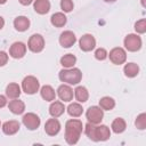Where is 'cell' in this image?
Wrapping results in <instances>:
<instances>
[{
    "mask_svg": "<svg viewBox=\"0 0 146 146\" xmlns=\"http://www.w3.org/2000/svg\"><path fill=\"white\" fill-rule=\"evenodd\" d=\"M3 25H5V19H3V18L0 16V30L3 27Z\"/></svg>",
    "mask_w": 146,
    "mask_h": 146,
    "instance_id": "36",
    "label": "cell"
},
{
    "mask_svg": "<svg viewBox=\"0 0 146 146\" xmlns=\"http://www.w3.org/2000/svg\"><path fill=\"white\" fill-rule=\"evenodd\" d=\"M115 106V100L111 97H103L100 100H99V107L102 110H105V111H111L113 110Z\"/></svg>",
    "mask_w": 146,
    "mask_h": 146,
    "instance_id": "28",
    "label": "cell"
},
{
    "mask_svg": "<svg viewBox=\"0 0 146 146\" xmlns=\"http://www.w3.org/2000/svg\"><path fill=\"white\" fill-rule=\"evenodd\" d=\"M82 132V122L76 119L68 120L65 124V140L70 145H74L79 141Z\"/></svg>",
    "mask_w": 146,
    "mask_h": 146,
    "instance_id": "1",
    "label": "cell"
},
{
    "mask_svg": "<svg viewBox=\"0 0 146 146\" xmlns=\"http://www.w3.org/2000/svg\"><path fill=\"white\" fill-rule=\"evenodd\" d=\"M50 21H51V24H52L54 26H56V27H62V26H64V25L66 24L67 18H66V16H65L63 13H55V14L51 16Z\"/></svg>",
    "mask_w": 146,
    "mask_h": 146,
    "instance_id": "23",
    "label": "cell"
},
{
    "mask_svg": "<svg viewBox=\"0 0 146 146\" xmlns=\"http://www.w3.org/2000/svg\"><path fill=\"white\" fill-rule=\"evenodd\" d=\"M6 104H7V99H6V97L2 96V95H0V108H2L3 106H6Z\"/></svg>",
    "mask_w": 146,
    "mask_h": 146,
    "instance_id": "34",
    "label": "cell"
},
{
    "mask_svg": "<svg viewBox=\"0 0 146 146\" xmlns=\"http://www.w3.org/2000/svg\"><path fill=\"white\" fill-rule=\"evenodd\" d=\"M135 30H136L138 33H145V32H146V19L143 18V19L138 21V22L135 24Z\"/></svg>",
    "mask_w": 146,
    "mask_h": 146,
    "instance_id": "31",
    "label": "cell"
},
{
    "mask_svg": "<svg viewBox=\"0 0 146 146\" xmlns=\"http://www.w3.org/2000/svg\"><path fill=\"white\" fill-rule=\"evenodd\" d=\"M124 47L129 51H137L141 48V38L137 34H128L124 38Z\"/></svg>",
    "mask_w": 146,
    "mask_h": 146,
    "instance_id": "6",
    "label": "cell"
},
{
    "mask_svg": "<svg viewBox=\"0 0 146 146\" xmlns=\"http://www.w3.org/2000/svg\"><path fill=\"white\" fill-rule=\"evenodd\" d=\"M110 59L113 64L115 65H120V64H123L127 59V54H125V50L123 48H120V47H116V48H113L111 51H110Z\"/></svg>",
    "mask_w": 146,
    "mask_h": 146,
    "instance_id": "7",
    "label": "cell"
},
{
    "mask_svg": "<svg viewBox=\"0 0 146 146\" xmlns=\"http://www.w3.org/2000/svg\"><path fill=\"white\" fill-rule=\"evenodd\" d=\"M8 62V55L7 52L0 50V66H5Z\"/></svg>",
    "mask_w": 146,
    "mask_h": 146,
    "instance_id": "33",
    "label": "cell"
},
{
    "mask_svg": "<svg viewBox=\"0 0 146 146\" xmlns=\"http://www.w3.org/2000/svg\"><path fill=\"white\" fill-rule=\"evenodd\" d=\"M125 121L122 119V117H116L113 122H112V125H111V128H112V130L115 132V133H121V132H123L124 130H125Z\"/></svg>",
    "mask_w": 146,
    "mask_h": 146,
    "instance_id": "25",
    "label": "cell"
},
{
    "mask_svg": "<svg viewBox=\"0 0 146 146\" xmlns=\"http://www.w3.org/2000/svg\"><path fill=\"white\" fill-rule=\"evenodd\" d=\"M73 7H74V5H73L72 0H62L60 1V8L65 13H70L73 9Z\"/></svg>",
    "mask_w": 146,
    "mask_h": 146,
    "instance_id": "30",
    "label": "cell"
},
{
    "mask_svg": "<svg viewBox=\"0 0 146 146\" xmlns=\"http://www.w3.org/2000/svg\"><path fill=\"white\" fill-rule=\"evenodd\" d=\"M26 52V46L23 43V42H14L11 46H10V49H9V55L13 57V58H22Z\"/></svg>",
    "mask_w": 146,
    "mask_h": 146,
    "instance_id": "12",
    "label": "cell"
},
{
    "mask_svg": "<svg viewBox=\"0 0 146 146\" xmlns=\"http://www.w3.org/2000/svg\"><path fill=\"white\" fill-rule=\"evenodd\" d=\"M135 124H136V127H137L138 129L144 130V129L146 128V114H145V113L139 114V115L137 116V119H136Z\"/></svg>",
    "mask_w": 146,
    "mask_h": 146,
    "instance_id": "29",
    "label": "cell"
},
{
    "mask_svg": "<svg viewBox=\"0 0 146 146\" xmlns=\"http://www.w3.org/2000/svg\"><path fill=\"white\" fill-rule=\"evenodd\" d=\"M6 1H7V0H0V5H3V3H6Z\"/></svg>",
    "mask_w": 146,
    "mask_h": 146,
    "instance_id": "37",
    "label": "cell"
},
{
    "mask_svg": "<svg viewBox=\"0 0 146 146\" xmlns=\"http://www.w3.org/2000/svg\"><path fill=\"white\" fill-rule=\"evenodd\" d=\"M34 10L40 15L47 14L50 10L49 0H35L34 1Z\"/></svg>",
    "mask_w": 146,
    "mask_h": 146,
    "instance_id": "17",
    "label": "cell"
},
{
    "mask_svg": "<svg viewBox=\"0 0 146 146\" xmlns=\"http://www.w3.org/2000/svg\"><path fill=\"white\" fill-rule=\"evenodd\" d=\"M40 117L34 113H27L23 116V123L29 130H35L40 125Z\"/></svg>",
    "mask_w": 146,
    "mask_h": 146,
    "instance_id": "9",
    "label": "cell"
},
{
    "mask_svg": "<svg viewBox=\"0 0 146 146\" xmlns=\"http://www.w3.org/2000/svg\"><path fill=\"white\" fill-rule=\"evenodd\" d=\"M75 62H76V58H75V56L72 55V54H66V55H64V56L60 58V64H62L63 67H65V68H71V67H73L74 64H75Z\"/></svg>",
    "mask_w": 146,
    "mask_h": 146,
    "instance_id": "27",
    "label": "cell"
},
{
    "mask_svg": "<svg viewBox=\"0 0 146 146\" xmlns=\"http://www.w3.org/2000/svg\"><path fill=\"white\" fill-rule=\"evenodd\" d=\"M74 96H75V99L79 102V103H84L88 100V97H89V94H88V90L86 87H82V86H79L75 88L74 90Z\"/></svg>",
    "mask_w": 146,
    "mask_h": 146,
    "instance_id": "22",
    "label": "cell"
},
{
    "mask_svg": "<svg viewBox=\"0 0 146 146\" xmlns=\"http://www.w3.org/2000/svg\"><path fill=\"white\" fill-rule=\"evenodd\" d=\"M64 111H65L64 104H63L62 102H58V100L51 103V105H50V107H49V113H50V115H51L52 117H58V116H60V115L64 113Z\"/></svg>",
    "mask_w": 146,
    "mask_h": 146,
    "instance_id": "18",
    "label": "cell"
},
{
    "mask_svg": "<svg viewBox=\"0 0 146 146\" xmlns=\"http://www.w3.org/2000/svg\"><path fill=\"white\" fill-rule=\"evenodd\" d=\"M75 41H76V38L72 31H64L59 36V43L64 48L72 47L75 43Z\"/></svg>",
    "mask_w": 146,
    "mask_h": 146,
    "instance_id": "11",
    "label": "cell"
},
{
    "mask_svg": "<svg viewBox=\"0 0 146 146\" xmlns=\"http://www.w3.org/2000/svg\"><path fill=\"white\" fill-rule=\"evenodd\" d=\"M107 51L104 49V48H98L96 51H95V57L98 59V60H104L107 58Z\"/></svg>",
    "mask_w": 146,
    "mask_h": 146,
    "instance_id": "32",
    "label": "cell"
},
{
    "mask_svg": "<svg viewBox=\"0 0 146 146\" xmlns=\"http://www.w3.org/2000/svg\"><path fill=\"white\" fill-rule=\"evenodd\" d=\"M40 92H41V97L47 102H52L56 98V92H55V90L52 89L51 86H48V84L43 86L41 88Z\"/></svg>",
    "mask_w": 146,
    "mask_h": 146,
    "instance_id": "19",
    "label": "cell"
},
{
    "mask_svg": "<svg viewBox=\"0 0 146 146\" xmlns=\"http://www.w3.org/2000/svg\"><path fill=\"white\" fill-rule=\"evenodd\" d=\"M27 47L33 52L42 51L43 48H44L43 36L41 34H33V35H31V38L29 39V42H27Z\"/></svg>",
    "mask_w": 146,
    "mask_h": 146,
    "instance_id": "5",
    "label": "cell"
},
{
    "mask_svg": "<svg viewBox=\"0 0 146 146\" xmlns=\"http://www.w3.org/2000/svg\"><path fill=\"white\" fill-rule=\"evenodd\" d=\"M18 130H19V122L16 120H10L2 124V131L6 135H14Z\"/></svg>",
    "mask_w": 146,
    "mask_h": 146,
    "instance_id": "15",
    "label": "cell"
},
{
    "mask_svg": "<svg viewBox=\"0 0 146 146\" xmlns=\"http://www.w3.org/2000/svg\"><path fill=\"white\" fill-rule=\"evenodd\" d=\"M22 5H24V6H27V5H30V3H32L33 2V0H18Z\"/></svg>",
    "mask_w": 146,
    "mask_h": 146,
    "instance_id": "35",
    "label": "cell"
},
{
    "mask_svg": "<svg viewBox=\"0 0 146 146\" xmlns=\"http://www.w3.org/2000/svg\"><path fill=\"white\" fill-rule=\"evenodd\" d=\"M6 95L10 99L18 98L21 95V87L17 83H9L6 88Z\"/></svg>",
    "mask_w": 146,
    "mask_h": 146,
    "instance_id": "20",
    "label": "cell"
},
{
    "mask_svg": "<svg viewBox=\"0 0 146 146\" xmlns=\"http://www.w3.org/2000/svg\"><path fill=\"white\" fill-rule=\"evenodd\" d=\"M59 79L63 82H66L68 84H78L82 79V73L79 68L71 67V68H64L59 72Z\"/></svg>",
    "mask_w": 146,
    "mask_h": 146,
    "instance_id": "2",
    "label": "cell"
},
{
    "mask_svg": "<svg viewBox=\"0 0 146 146\" xmlns=\"http://www.w3.org/2000/svg\"><path fill=\"white\" fill-rule=\"evenodd\" d=\"M8 107L14 114H22L24 112V110H25V104L22 100H18V99L15 98V99L9 102Z\"/></svg>",
    "mask_w": 146,
    "mask_h": 146,
    "instance_id": "21",
    "label": "cell"
},
{
    "mask_svg": "<svg viewBox=\"0 0 146 146\" xmlns=\"http://www.w3.org/2000/svg\"><path fill=\"white\" fill-rule=\"evenodd\" d=\"M123 71H124L125 76L133 78V76H136L139 73V66L137 64H135V63H128V64L124 65Z\"/></svg>",
    "mask_w": 146,
    "mask_h": 146,
    "instance_id": "24",
    "label": "cell"
},
{
    "mask_svg": "<svg viewBox=\"0 0 146 146\" xmlns=\"http://www.w3.org/2000/svg\"><path fill=\"white\" fill-rule=\"evenodd\" d=\"M82 112H83V108L79 103H72L67 107V113L73 117H79L82 114Z\"/></svg>",
    "mask_w": 146,
    "mask_h": 146,
    "instance_id": "26",
    "label": "cell"
},
{
    "mask_svg": "<svg viewBox=\"0 0 146 146\" xmlns=\"http://www.w3.org/2000/svg\"><path fill=\"white\" fill-rule=\"evenodd\" d=\"M80 48L83 51H91L96 46V40L91 34H84L81 36L79 41Z\"/></svg>",
    "mask_w": 146,
    "mask_h": 146,
    "instance_id": "10",
    "label": "cell"
},
{
    "mask_svg": "<svg viewBox=\"0 0 146 146\" xmlns=\"http://www.w3.org/2000/svg\"><path fill=\"white\" fill-rule=\"evenodd\" d=\"M103 116H104V112L100 107L98 106H90L87 112H86V117L87 120L90 122V123H94V124H98L102 122L103 120Z\"/></svg>",
    "mask_w": 146,
    "mask_h": 146,
    "instance_id": "4",
    "label": "cell"
},
{
    "mask_svg": "<svg viewBox=\"0 0 146 146\" xmlns=\"http://www.w3.org/2000/svg\"><path fill=\"white\" fill-rule=\"evenodd\" d=\"M14 26H15V29L17 31L24 32V31H26L30 27V21L25 16H18L14 21Z\"/></svg>",
    "mask_w": 146,
    "mask_h": 146,
    "instance_id": "16",
    "label": "cell"
},
{
    "mask_svg": "<svg viewBox=\"0 0 146 146\" xmlns=\"http://www.w3.org/2000/svg\"><path fill=\"white\" fill-rule=\"evenodd\" d=\"M39 87H40V83L35 76L29 75V76H25L24 80L22 81V89L24 92L29 95L35 94L39 90Z\"/></svg>",
    "mask_w": 146,
    "mask_h": 146,
    "instance_id": "3",
    "label": "cell"
},
{
    "mask_svg": "<svg viewBox=\"0 0 146 146\" xmlns=\"http://www.w3.org/2000/svg\"><path fill=\"white\" fill-rule=\"evenodd\" d=\"M57 94H58V97L60 98V100H63V102H71L73 99V90L67 84L59 86L57 89Z\"/></svg>",
    "mask_w": 146,
    "mask_h": 146,
    "instance_id": "14",
    "label": "cell"
},
{
    "mask_svg": "<svg viewBox=\"0 0 146 146\" xmlns=\"http://www.w3.org/2000/svg\"><path fill=\"white\" fill-rule=\"evenodd\" d=\"M60 130V123L57 119H49L44 124V131L49 136H55Z\"/></svg>",
    "mask_w": 146,
    "mask_h": 146,
    "instance_id": "13",
    "label": "cell"
},
{
    "mask_svg": "<svg viewBox=\"0 0 146 146\" xmlns=\"http://www.w3.org/2000/svg\"><path fill=\"white\" fill-rule=\"evenodd\" d=\"M104 1H106V2H114L115 0H104Z\"/></svg>",
    "mask_w": 146,
    "mask_h": 146,
    "instance_id": "38",
    "label": "cell"
},
{
    "mask_svg": "<svg viewBox=\"0 0 146 146\" xmlns=\"http://www.w3.org/2000/svg\"><path fill=\"white\" fill-rule=\"evenodd\" d=\"M110 137H111V131H110L108 127H106L104 124L98 125V127L95 125L94 138H92L94 141H104V140H107Z\"/></svg>",
    "mask_w": 146,
    "mask_h": 146,
    "instance_id": "8",
    "label": "cell"
}]
</instances>
